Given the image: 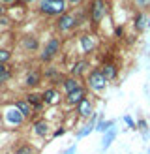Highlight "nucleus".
I'll list each match as a JSON object with an SVG mask.
<instances>
[{"instance_id": "4", "label": "nucleus", "mask_w": 150, "mask_h": 154, "mask_svg": "<svg viewBox=\"0 0 150 154\" xmlns=\"http://www.w3.org/2000/svg\"><path fill=\"white\" fill-rule=\"evenodd\" d=\"M88 13H90L92 26H98L103 21V17L107 15V4H105V0H92L90 8H88Z\"/></svg>"}, {"instance_id": "1", "label": "nucleus", "mask_w": 150, "mask_h": 154, "mask_svg": "<svg viewBox=\"0 0 150 154\" xmlns=\"http://www.w3.org/2000/svg\"><path fill=\"white\" fill-rule=\"evenodd\" d=\"M68 0H40L38 2V10L41 15L47 17H60V15L68 13Z\"/></svg>"}, {"instance_id": "5", "label": "nucleus", "mask_w": 150, "mask_h": 154, "mask_svg": "<svg viewBox=\"0 0 150 154\" xmlns=\"http://www.w3.org/2000/svg\"><path fill=\"white\" fill-rule=\"evenodd\" d=\"M77 25H79V19H77V15H73V13H64V15H60V17H56V21H55V26L60 34L70 32V30H73Z\"/></svg>"}, {"instance_id": "12", "label": "nucleus", "mask_w": 150, "mask_h": 154, "mask_svg": "<svg viewBox=\"0 0 150 154\" xmlns=\"http://www.w3.org/2000/svg\"><path fill=\"white\" fill-rule=\"evenodd\" d=\"M148 28V17L145 11H137L133 15V30L135 32H145Z\"/></svg>"}, {"instance_id": "30", "label": "nucleus", "mask_w": 150, "mask_h": 154, "mask_svg": "<svg viewBox=\"0 0 150 154\" xmlns=\"http://www.w3.org/2000/svg\"><path fill=\"white\" fill-rule=\"evenodd\" d=\"M115 36H116V38H122V36H124V26H122V25L115 28Z\"/></svg>"}, {"instance_id": "17", "label": "nucleus", "mask_w": 150, "mask_h": 154, "mask_svg": "<svg viewBox=\"0 0 150 154\" xmlns=\"http://www.w3.org/2000/svg\"><path fill=\"white\" fill-rule=\"evenodd\" d=\"M32 132H34V135H38V137H47V135H49V122L45 120V119L36 120L34 124H32Z\"/></svg>"}, {"instance_id": "16", "label": "nucleus", "mask_w": 150, "mask_h": 154, "mask_svg": "<svg viewBox=\"0 0 150 154\" xmlns=\"http://www.w3.org/2000/svg\"><path fill=\"white\" fill-rule=\"evenodd\" d=\"M25 100L34 107V111H40L43 107V92H28Z\"/></svg>"}, {"instance_id": "21", "label": "nucleus", "mask_w": 150, "mask_h": 154, "mask_svg": "<svg viewBox=\"0 0 150 154\" xmlns=\"http://www.w3.org/2000/svg\"><path fill=\"white\" fill-rule=\"evenodd\" d=\"M116 134H118V130H116V128H111L107 134H103V137H101V150H107L111 145L115 143Z\"/></svg>"}, {"instance_id": "11", "label": "nucleus", "mask_w": 150, "mask_h": 154, "mask_svg": "<svg viewBox=\"0 0 150 154\" xmlns=\"http://www.w3.org/2000/svg\"><path fill=\"white\" fill-rule=\"evenodd\" d=\"M75 111H77V115L81 119H92V115H94V105L92 102L86 98V100H82V102L75 107Z\"/></svg>"}, {"instance_id": "33", "label": "nucleus", "mask_w": 150, "mask_h": 154, "mask_svg": "<svg viewBox=\"0 0 150 154\" xmlns=\"http://www.w3.org/2000/svg\"><path fill=\"white\" fill-rule=\"evenodd\" d=\"M8 72H11V68L8 64H0V73H8Z\"/></svg>"}, {"instance_id": "18", "label": "nucleus", "mask_w": 150, "mask_h": 154, "mask_svg": "<svg viewBox=\"0 0 150 154\" xmlns=\"http://www.w3.org/2000/svg\"><path fill=\"white\" fill-rule=\"evenodd\" d=\"M41 72H38V70H30L28 73H26V77H25V87L26 88H34V87H38V85L41 83Z\"/></svg>"}, {"instance_id": "25", "label": "nucleus", "mask_w": 150, "mask_h": 154, "mask_svg": "<svg viewBox=\"0 0 150 154\" xmlns=\"http://www.w3.org/2000/svg\"><path fill=\"white\" fill-rule=\"evenodd\" d=\"M133 4L139 8V11H145L146 8H150V0H133Z\"/></svg>"}, {"instance_id": "7", "label": "nucleus", "mask_w": 150, "mask_h": 154, "mask_svg": "<svg viewBox=\"0 0 150 154\" xmlns=\"http://www.w3.org/2000/svg\"><path fill=\"white\" fill-rule=\"evenodd\" d=\"M82 100H86V87H79L77 90L70 92V94H66V103L71 105V107H77Z\"/></svg>"}, {"instance_id": "14", "label": "nucleus", "mask_w": 150, "mask_h": 154, "mask_svg": "<svg viewBox=\"0 0 150 154\" xmlns=\"http://www.w3.org/2000/svg\"><path fill=\"white\" fill-rule=\"evenodd\" d=\"M60 100H62V96H60V92L55 87H49V88L43 90V103L45 105H55Z\"/></svg>"}, {"instance_id": "2", "label": "nucleus", "mask_w": 150, "mask_h": 154, "mask_svg": "<svg viewBox=\"0 0 150 154\" xmlns=\"http://www.w3.org/2000/svg\"><path fill=\"white\" fill-rule=\"evenodd\" d=\"M107 79H105V75L101 73L100 68H94V70H90L86 73V88H90L92 92H103L107 88Z\"/></svg>"}, {"instance_id": "36", "label": "nucleus", "mask_w": 150, "mask_h": 154, "mask_svg": "<svg viewBox=\"0 0 150 154\" xmlns=\"http://www.w3.org/2000/svg\"><path fill=\"white\" fill-rule=\"evenodd\" d=\"M81 2V0H68V4H70V6H77Z\"/></svg>"}, {"instance_id": "23", "label": "nucleus", "mask_w": 150, "mask_h": 154, "mask_svg": "<svg viewBox=\"0 0 150 154\" xmlns=\"http://www.w3.org/2000/svg\"><path fill=\"white\" fill-rule=\"evenodd\" d=\"M13 154H36V150H34V147L30 143H21L19 147L15 149Z\"/></svg>"}, {"instance_id": "37", "label": "nucleus", "mask_w": 150, "mask_h": 154, "mask_svg": "<svg viewBox=\"0 0 150 154\" xmlns=\"http://www.w3.org/2000/svg\"><path fill=\"white\" fill-rule=\"evenodd\" d=\"M21 2H25V4H32V2H36V0H21ZM40 2V0H38Z\"/></svg>"}, {"instance_id": "32", "label": "nucleus", "mask_w": 150, "mask_h": 154, "mask_svg": "<svg viewBox=\"0 0 150 154\" xmlns=\"http://www.w3.org/2000/svg\"><path fill=\"white\" fill-rule=\"evenodd\" d=\"M64 134H66V128H58V130L52 132V137H60V135H64Z\"/></svg>"}, {"instance_id": "24", "label": "nucleus", "mask_w": 150, "mask_h": 154, "mask_svg": "<svg viewBox=\"0 0 150 154\" xmlns=\"http://www.w3.org/2000/svg\"><path fill=\"white\" fill-rule=\"evenodd\" d=\"M11 60V51L6 47H0V64H8Z\"/></svg>"}, {"instance_id": "39", "label": "nucleus", "mask_w": 150, "mask_h": 154, "mask_svg": "<svg viewBox=\"0 0 150 154\" xmlns=\"http://www.w3.org/2000/svg\"><path fill=\"white\" fill-rule=\"evenodd\" d=\"M148 154H150V147H148Z\"/></svg>"}, {"instance_id": "3", "label": "nucleus", "mask_w": 150, "mask_h": 154, "mask_svg": "<svg viewBox=\"0 0 150 154\" xmlns=\"http://www.w3.org/2000/svg\"><path fill=\"white\" fill-rule=\"evenodd\" d=\"M60 49H62V40H60V38H49L47 43L43 45L41 53H40V62L49 64L51 60L60 53Z\"/></svg>"}, {"instance_id": "26", "label": "nucleus", "mask_w": 150, "mask_h": 154, "mask_svg": "<svg viewBox=\"0 0 150 154\" xmlns=\"http://www.w3.org/2000/svg\"><path fill=\"white\" fill-rule=\"evenodd\" d=\"M124 122L128 124V128H130V130H137V122H135L130 115H124Z\"/></svg>"}, {"instance_id": "34", "label": "nucleus", "mask_w": 150, "mask_h": 154, "mask_svg": "<svg viewBox=\"0 0 150 154\" xmlns=\"http://www.w3.org/2000/svg\"><path fill=\"white\" fill-rule=\"evenodd\" d=\"M0 2H2L4 6H6V4H8V6H13L15 2H17V0H0Z\"/></svg>"}, {"instance_id": "8", "label": "nucleus", "mask_w": 150, "mask_h": 154, "mask_svg": "<svg viewBox=\"0 0 150 154\" xmlns=\"http://www.w3.org/2000/svg\"><path fill=\"white\" fill-rule=\"evenodd\" d=\"M79 43H81V49L85 55H90V53L96 51V38L92 34H81L79 36Z\"/></svg>"}, {"instance_id": "6", "label": "nucleus", "mask_w": 150, "mask_h": 154, "mask_svg": "<svg viewBox=\"0 0 150 154\" xmlns=\"http://www.w3.org/2000/svg\"><path fill=\"white\" fill-rule=\"evenodd\" d=\"M22 122H25V117H22V113L15 105H10L8 109H4V124L6 126L17 128V126L22 124Z\"/></svg>"}, {"instance_id": "28", "label": "nucleus", "mask_w": 150, "mask_h": 154, "mask_svg": "<svg viewBox=\"0 0 150 154\" xmlns=\"http://www.w3.org/2000/svg\"><path fill=\"white\" fill-rule=\"evenodd\" d=\"M11 75H13V72H8V73H0V85H4L6 81H10V79H11Z\"/></svg>"}, {"instance_id": "9", "label": "nucleus", "mask_w": 150, "mask_h": 154, "mask_svg": "<svg viewBox=\"0 0 150 154\" xmlns=\"http://www.w3.org/2000/svg\"><path fill=\"white\" fill-rule=\"evenodd\" d=\"M21 47L26 53H36L40 49V40H38L36 36H32V34H26V36L21 38Z\"/></svg>"}, {"instance_id": "15", "label": "nucleus", "mask_w": 150, "mask_h": 154, "mask_svg": "<svg viewBox=\"0 0 150 154\" xmlns=\"http://www.w3.org/2000/svg\"><path fill=\"white\" fill-rule=\"evenodd\" d=\"M100 70H101V73L105 75V79H107V81H112V79H116V77H118V66L115 62H103Z\"/></svg>"}, {"instance_id": "13", "label": "nucleus", "mask_w": 150, "mask_h": 154, "mask_svg": "<svg viewBox=\"0 0 150 154\" xmlns=\"http://www.w3.org/2000/svg\"><path fill=\"white\" fill-rule=\"evenodd\" d=\"M88 68H90V62H88V60H75V62L71 64V68H70V75H71V77H77V79H79L82 73L88 72Z\"/></svg>"}, {"instance_id": "22", "label": "nucleus", "mask_w": 150, "mask_h": 154, "mask_svg": "<svg viewBox=\"0 0 150 154\" xmlns=\"http://www.w3.org/2000/svg\"><path fill=\"white\" fill-rule=\"evenodd\" d=\"M115 124H116L115 120H105V119H100V120H98V124H96V132H100V134L103 135V134H107L111 128H115Z\"/></svg>"}, {"instance_id": "19", "label": "nucleus", "mask_w": 150, "mask_h": 154, "mask_svg": "<svg viewBox=\"0 0 150 154\" xmlns=\"http://www.w3.org/2000/svg\"><path fill=\"white\" fill-rule=\"evenodd\" d=\"M13 105H15V107H17V109L22 113V117H25V119H30V117L34 115V107L30 105L25 98H22V100H15V103H13Z\"/></svg>"}, {"instance_id": "31", "label": "nucleus", "mask_w": 150, "mask_h": 154, "mask_svg": "<svg viewBox=\"0 0 150 154\" xmlns=\"http://www.w3.org/2000/svg\"><path fill=\"white\" fill-rule=\"evenodd\" d=\"M11 23H13V21H11V19H8L6 15H4V17H0V25H4V26H10Z\"/></svg>"}, {"instance_id": "10", "label": "nucleus", "mask_w": 150, "mask_h": 154, "mask_svg": "<svg viewBox=\"0 0 150 154\" xmlns=\"http://www.w3.org/2000/svg\"><path fill=\"white\" fill-rule=\"evenodd\" d=\"M98 113H94L92 115V119H90V122H86L85 126H82L81 130H77V134H75V139H82V137H86V135H90L92 132H96V124H98Z\"/></svg>"}, {"instance_id": "20", "label": "nucleus", "mask_w": 150, "mask_h": 154, "mask_svg": "<svg viewBox=\"0 0 150 154\" xmlns=\"http://www.w3.org/2000/svg\"><path fill=\"white\" fill-rule=\"evenodd\" d=\"M79 87H82V85L79 83V79H77V77H71V75L64 77V81H62V88H64V92H66V94H70V92L77 90Z\"/></svg>"}, {"instance_id": "29", "label": "nucleus", "mask_w": 150, "mask_h": 154, "mask_svg": "<svg viewBox=\"0 0 150 154\" xmlns=\"http://www.w3.org/2000/svg\"><path fill=\"white\" fill-rule=\"evenodd\" d=\"M62 154H77V143H73V145H70Z\"/></svg>"}, {"instance_id": "40", "label": "nucleus", "mask_w": 150, "mask_h": 154, "mask_svg": "<svg viewBox=\"0 0 150 154\" xmlns=\"http://www.w3.org/2000/svg\"><path fill=\"white\" fill-rule=\"evenodd\" d=\"M4 154H10V152H4Z\"/></svg>"}, {"instance_id": "35", "label": "nucleus", "mask_w": 150, "mask_h": 154, "mask_svg": "<svg viewBox=\"0 0 150 154\" xmlns=\"http://www.w3.org/2000/svg\"><path fill=\"white\" fill-rule=\"evenodd\" d=\"M4 15H6V8H4L2 2H0V17H4Z\"/></svg>"}, {"instance_id": "27", "label": "nucleus", "mask_w": 150, "mask_h": 154, "mask_svg": "<svg viewBox=\"0 0 150 154\" xmlns=\"http://www.w3.org/2000/svg\"><path fill=\"white\" fill-rule=\"evenodd\" d=\"M137 130H141V132H145L146 134V130H148V122L145 119H139L137 120Z\"/></svg>"}, {"instance_id": "38", "label": "nucleus", "mask_w": 150, "mask_h": 154, "mask_svg": "<svg viewBox=\"0 0 150 154\" xmlns=\"http://www.w3.org/2000/svg\"><path fill=\"white\" fill-rule=\"evenodd\" d=\"M148 26H150V17H148Z\"/></svg>"}]
</instances>
